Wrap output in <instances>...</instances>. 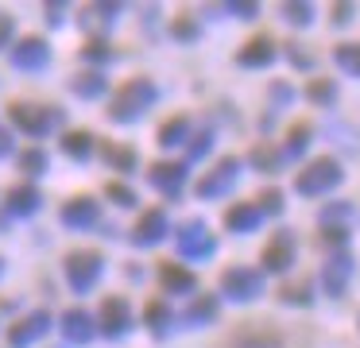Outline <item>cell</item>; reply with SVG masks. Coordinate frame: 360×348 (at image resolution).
<instances>
[{"label": "cell", "instance_id": "cell-1", "mask_svg": "<svg viewBox=\"0 0 360 348\" xmlns=\"http://www.w3.org/2000/svg\"><path fill=\"white\" fill-rule=\"evenodd\" d=\"M155 85L148 82V77H136V82H124L117 89V97H112V105H109V116L112 120H120V124H128V120H136L140 112H148L151 105H155Z\"/></svg>", "mask_w": 360, "mask_h": 348}, {"label": "cell", "instance_id": "cell-2", "mask_svg": "<svg viewBox=\"0 0 360 348\" xmlns=\"http://www.w3.org/2000/svg\"><path fill=\"white\" fill-rule=\"evenodd\" d=\"M341 162L333 159V155H326V159H314L302 167V174L295 178V190L302 193V198H318V193L333 190V186H341Z\"/></svg>", "mask_w": 360, "mask_h": 348}, {"label": "cell", "instance_id": "cell-3", "mask_svg": "<svg viewBox=\"0 0 360 348\" xmlns=\"http://www.w3.org/2000/svg\"><path fill=\"white\" fill-rule=\"evenodd\" d=\"M221 294L229 302H252L264 294V271L256 267H229L221 275Z\"/></svg>", "mask_w": 360, "mask_h": 348}, {"label": "cell", "instance_id": "cell-4", "mask_svg": "<svg viewBox=\"0 0 360 348\" xmlns=\"http://www.w3.org/2000/svg\"><path fill=\"white\" fill-rule=\"evenodd\" d=\"M174 244H179L182 259H210V255L217 252V240H213V232L205 221H186L179 228V236H174Z\"/></svg>", "mask_w": 360, "mask_h": 348}, {"label": "cell", "instance_id": "cell-5", "mask_svg": "<svg viewBox=\"0 0 360 348\" xmlns=\"http://www.w3.org/2000/svg\"><path fill=\"white\" fill-rule=\"evenodd\" d=\"M101 267H105L101 252H70L66 255V278H70V286L78 294L94 290L97 278H101Z\"/></svg>", "mask_w": 360, "mask_h": 348}, {"label": "cell", "instance_id": "cell-6", "mask_svg": "<svg viewBox=\"0 0 360 348\" xmlns=\"http://www.w3.org/2000/svg\"><path fill=\"white\" fill-rule=\"evenodd\" d=\"M63 120L58 108H35V105H12V124L24 128L27 136H47L55 124Z\"/></svg>", "mask_w": 360, "mask_h": 348}, {"label": "cell", "instance_id": "cell-7", "mask_svg": "<svg viewBox=\"0 0 360 348\" xmlns=\"http://www.w3.org/2000/svg\"><path fill=\"white\" fill-rule=\"evenodd\" d=\"M236 178H240V159L229 155V159H221L217 167L198 182V198H221V193H229L236 186Z\"/></svg>", "mask_w": 360, "mask_h": 348}, {"label": "cell", "instance_id": "cell-8", "mask_svg": "<svg viewBox=\"0 0 360 348\" xmlns=\"http://www.w3.org/2000/svg\"><path fill=\"white\" fill-rule=\"evenodd\" d=\"M290 263H295V232H275L271 244L264 247V267L271 275H283Z\"/></svg>", "mask_w": 360, "mask_h": 348}, {"label": "cell", "instance_id": "cell-9", "mask_svg": "<svg viewBox=\"0 0 360 348\" xmlns=\"http://www.w3.org/2000/svg\"><path fill=\"white\" fill-rule=\"evenodd\" d=\"M349 278H352V255L337 252L333 259L326 263V271H321V286L329 290V298H341V294L349 290Z\"/></svg>", "mask_w": 360, "mask_h": 348}, {"label": "cell", "instance_id": "cell-10", "mask_svg": "<svg viewBox=\"0 0 360 348\" xmlns=\"http://www.w3.org/2000/svg\"><path fill=\"white\" fill-rule=\"evenodd\" d=\"M132 329V306L124 298H105L101 306V333L105 337H124Z\"/></svg>", "mask_w": 360, "mask_h": 348}, {"label": "cell", "instance_id": "cell-11", "mask_svg": "<svg viewBox=\"0 0 360 348\" xmlns=\"http://www.w3.org/2000/svg\"><path fill=\"white\" fill-rule=\"evenodd\" d=\"M271 62H275V43L267 35L248 39V43L236 51V66H244V70H264V66H271Z\"/></svg>", "mask_w": 360, "mask_h": 348}, {"label": "cell", "instance_id": "cell-12", "mask_svg": "<svg viewBox=\"0 0 360 348\" xmlns=\"http://www.w3.org/2000/svg\"><path fill=\"white\" fill-rule=\"evenodd\" d=\"M148 178H151V186H155V190L167 193V198H179L182 182H186V167H182V162H151Z\"/></svg>", "mask_w": 360, "mask_h": 348}, {"label": "cell", "instance_id": "cell-13", "mask_svg": "<svg viewBox=\"0 0 360 348\" xmlns=\"http://www.w3.org/2000/svg\"><path fill=\"white\" fill-rule=\"evenodd\" d=\"M51 329V314H27L24 321H16L12 325V333H8V344L12 348H27V344H35V340L43 337V333Z\"/></svg>", "mask_w": 360, "mask_h": 348}, {"label": "cell", "instance_id": "cell-14", "mask_svg": "<svg viewBox=\"0 0 360 348\" xmlns=\"http://www.w3.org/2000/svg\"><path fill=\"white\" fill-rule=\"evenodd\" d=\"M12 62H16V70H43L51 62V51H47V43H43V39L27 35L24 43H16Z\"/></svg>", "mask_w": 360, "mask_h": 348}, {"label": "cell", "instance_id": "cell-15", "mask_svg": "<svg viewBox=\"0 0 360 348\" xmlns=\"http://www.w3.org/2000/svg\"><path fill=\"white\" fill-rule=\"evenodd\" d=\"M97 217H101V209H97L94 198H74L63 205V224L66 228H89V224H97Z\"/></svg>", "mask_w": 360, "mask_h": 348}, {"label": "cell", "instance_id": "cell-16", "mask_svg": "<svg viewBox=\"0 0 360 348\" xmlns=\"http://www.w3.org/2000/svg\"><path fill=\"white\" fill-rule=\"evenodd\" d=\"M167 236V213L163 209H148V213L140 217V224H136V244L148 247V244H159V240Z\"/></svg>", "mask_w": 360, "mask_h": 348}, {"label": "cell", "instance_id": "cell-17", "mask_svg": "<svg viewBox=\"0 0 360 348\" xmlns=\"http://www.w3.org/2000/svg\"><path fill=\"white\" fill-rule=\"evenodd\" d=\"M63 333H66V340H74V344H89V340H94V321H89L86 309H66L63 314Z\"/></svg>", "mask_w": 360, "mask_h": 348}, {"label": "cell", "instance_id": "cell-18", "mask_svg": "<svg viewBox=\"0 0 360 348\" xmlns=\"http://www.w3.org/2000/svg\"><path fill=\"white\" fill-rule=\"evenodd\" d=\"M259 217H264V213H259V205H248V201H240V205H233V209L225 213V224H229L233 232H256Z\"/></svg>", "mask_w": 360, "mask_h": 348}, {"label": "cell", "instance_id": "cell-19", "mask_svg": "<svg viewBox=\"0 0 360 348\" xmlns=\"http://www.w3.org/2000/svg\"><path fill=\"white\" fill-rule=\"evenodd\" d=\"M233 348H279V337L264 325H252V329H240L233 337Z\"/></svg>", "mask_w": 360, "mask_h": 348}, {"label": "cell", "instance_id": "cell-20", "mask_svg": "<svg viewBox=\"0 0 360 348\" xmlns=\"http://www.w3.org/2000/svg\"><path fill=\"white\" fill-rule=\"evenodd\" d=\"M39 205H43V198H39V190H35V186H16V190L8 193V209L16 217H32Z\"/></svg>", "mask_w": 360, "mask_h": 348}, {"label": "cell", "instance_id": "cell-21", "mask_svg": "<svg viewBox=\"0 0 360 348\" xmlns=\"http://www.w3.org/2000/svg\"><path fill=\"white\" fill-rule=\"evenodd\" d=\"M159 275H163V286L171 294H186L194 290V275L186 267H174V263H159Z\"/></svg>", "mask_w": 360, "mask_h": 348}, {"label": "cell", "instance_id": "cell-22", "mask_svg": "<svg viewBox=\"0 0 360 348\" xmlns=\"http://www.w3.org/2000/svg\"><path fill=\"white\" fill-rule=\"evenodd\" d=\"M117 20V4H89L82 8V27H112Z\"/></svg>", "mask_w": 360, "mask_h": 348}, {"label": "cell", "instance_id": "cell-23", "mask_svg": "<svg viewBox=\"0 0 360 348\" xmlns=\"http://www.w3.org/2000/svg\"><path fill=\"white\" fill-rule=\"evenodd\" d=\"M186 136H190V116H174V120H167L159 128V143L163 147H179Z\"/></svg>", "mask_w": 360, "mask_h": 348}, {"label": "cell", "instance_id": "cell-24", "mask_svg": "<svg viewBox=\"0 0 360 348\" xmlns=\"http://www.w3.org/2000/svg\"><path fill=\"white\" fill-rule=\"evenodd\" d=\"M70 89L78 93V97H86V101H97L105 89H109V85H105L101 74H78V77L70 82Z\"/></svg>", "mask_w": 360, "mask_h": 348}, {"label": "cell", "instance_id": "cell-25", "mask_svg": "<svg viewBox=\"0 0 360 348\" xmlns=\"http://www.w3.org/2000/svg\"><path fill=\"white\" fill-rule=\"evenodd\" d=\"M63 151L70 155V159H89V151H94V136H89V131H66Z\"/></svg>", "mask_w": 360, "mask_h": 348}, {"label": "cell", "instance_id": "cell-26", "mask_svg": "<svg viewBox=\"0 0 360 348\" xmlns=\"http://www.w3.org/2000/svg\"><path fill=\"white\" fill-rule=\"evenodd\" d=\"M333 62L345 70V74L360 77V43H341V46H333Z\"/></svg>", "mask_w": 360, "mask_h": 348}, {"label": "cell", "instance_id": "cell-27", "mask_svg": "<svg viewBox=\"0 0 360 348\" xmlns=\"http://www.w3.org/2000/svg\"><path fill=\"white\" fill-rule=\"evenodd\" d=\"M213 317H217V298H210V294H205V298H198L194 306L186 309V317H182V321H186V325H210Z\"/></svg>", "mask_w": 360, "mask_h": 348}, {"label": "cell", "instance_id": "cell-28", "mask_svg": "<svg viewBox=\"0 0 360 348\" xmlns=\"http://www.w3.org/2000/svg\"><path fill=\"white\" fill-rule=\"evenodd\" d=\"M143 321L151 325V329L159 333V337H163L167 329H171V321H174V314H171V306H167V302H151L148 309H143Z\"/></svg>", "mask_w": 360, "mask_h": 348}, {"label": "cell", "instance_id": "cell-29", "mask_svg": "<svg viewBox=\"0 0 360 348\" xmlns=\"http://www.w3.org/2000/svg\"><path fill=\"white\" fill-rule=\"evenodd\" d=\"M279 12H283V20L295 23V27H306V23H314V4H306V0H287Z\"/></svg>", "mask_w": 360, "mask_h": 348}, {"label": "cell", "instance_id": "cell-30", "mask_svg": "<svg viewBox=\"0 0 360 348\" xmlns=\"http://www.w3.org/2000/svg\"><path fill=\"white\" fill-rule=\"evenodd\" d=\"M279 298L283 302H290V306H310V278H295V283H287L279 290Z\"/></svg>", "mask_w": 360, "mask_h": 348}, {"label": "cell", "instance_id": "cell-31", "mask_svg": "<svg viewBox=\"0 0 360 348\" xmlns=\"http://www.w3.org/2000/svg\"><path fill=\"white\" fill-rule=\"evenodd\" d=\"M310 136H314L310 124H295V128H290V136H287V151H283V155H290V159H295V155H302L306 147H310Z\"/></svg>", "mask_w": 360, "mask_h": 348}, {"label": "cell", "instance_id": "cell-32", "mask_svg": "<svg viewBox=\"0 0 360 348\" xmlns=\"http://www.w3.org/2000/svg\"><path fill=\"white\" fill-rule=\"evenodd\" d=\"M352 217V201H333V205L321 209V224H333V228H345V221Z\"/></svg>", "mask_w": 360, "mask_h": 348}, {"label": "cell", "instance_id": "cell-33", "mask_svg": "<svg viewBox=\"0 0 360 348\" xmlns=\"http://www.w3.org/2000/svg\"><path fill=\"white\" fill-rule=\"evenodd\" d=\"M252 162H256L259 170H275L283 162V151H275L271 143H256V151H252Z\"/></svg>", "mask_w": 360, "mask_h": 348}, {"label": "cell", "instance_id": "cell-34", "mask_svg": "<svg viewBox=\"0 0 360 348\" xmlns=\"http://www.w3.org/2000/svg\"><path fill=\"white\" fill-rule=\"evenodd\" d=\"M306 97H310L314 105H333V101H337V85L333 82H310V85H306Z\"/></svg>", "mask_w": 360, "mask_h": 348}, {"label": "cell", "instance_id": "cell-35", "mask_svg": "<svg viewBox=\"0 0 360 348\" xmlns=\"http://www.w3.org/2000/svg\"><path fill=\"white\" fill-rule=\"evenodd\" d=\"M20 170H24V174H43V170H47V151H39V147L24 151L20 155Z\"/></svg>", "mask_w": 360, "mask_h": 348}, {"label": "cell", "instance_id": "cell-36", "mask_svg": "<svg viewBox=\"0 0 360 348\" xmlns=\"http://www.w3.org/2000/svg\"><path fill=\"white\" fill-rule=\"evenodd\" d=\"M105 159H109L117 170H132L136 167V155L128 151V147H105Z\"/></svg>", "mask_w": 360, "mask_h": 348}, {"label": "cell", "instance_id": "cell-37", "mask_svg": "<svg viewBox=\"0 0 360 348\" xmlns=\"http://www.w3.org/2000/svg\"><path fill=\"white\" fill-rule=\"evenodd\" d=\"M82 54H86L89 62H109L112 58V46L105 43V39H89V43L82 46Z\"/></svg>", "mask_w": 360, "mask_h": 348}, {"label": "cell", "instance_id": "cell-38", "mask_svg": "<svg viewBox=\"0 0 360 348\" xmlns=\"http://www.w3.org/2000/svg\"><path fill=\"white\" fill-rule=\"evenodd\" d=\"M221 12L240 15V20H256V12H259V8L252 4V0H233V4H221Z\"/></svg>", "mask_w": 360, "mask_h": 348}, {"label": "cell", "instance_id": "cell-39", "mask_svg": "<svg viewBox=\"0 0 360 348\" xmlns=\"http://www.w3.org/2000/svg\"><path fill=\"white\" fill-rule=\"evenodd\" d=\"M259 213H283V190H264V198H259Z\"/></svg>", "mask_w": 360, "mask_h": 348}, {"label": "cell", "instance_id": "cell-40", "mask_svg": "<svg viewBox=\"0 0 360 348\" xmlns=\"http://www.w3.org/2000/svg\"><path fill=\"white\" fill-rule=\"evenodd\" d=\"M210 147H213V131L205 128V131H198L194 143H190V159H202V155L210 151Z\"/></svg>", "mask_w": 360, "mask_h": 348}, {"label": "cell", "instance_id": "cell-41", "mask_svg": "<svg viewBox=\"0 0 360 348\" xmlns=\"http://www.w3.org/2000/svg\"><path fill=\"white\" fill-rule=\"evenodd\" d=\"M109 198L117 201V205H136V193L128 190L124 182H109Z\"/></svg>", "mask_w": 360, "mask_h": 348}, {"label": "cell", "instance_id": "cell-42", "mask_svg": "<svg viewBox=\"0 0 360 348\" xmlns=\"http://www.w3.org/2000/svg\"><path fill=\"white\" fill-rule=\"evenodd\" d=\"M174 35H179V39H198L194 15H179V20H174Z\"/></svg>", "mask_w": 360, "mask_h": 348}, {"label": "cell", "instance_id": "cell-43", "mask_svg": "<svg viewBox=\"0 0 360 348\" xmlns=\"http://www.w3.org/2000/svg\"><path fill=\"white\" fill-rule=\"evenodd\" d=\"M287 58H290V66H295V70H314V54H306L302 51V46H287Z\"/></svg>", "mask_w": 360, "mask_h": 348}, {"label": "cell", "instance_id": "cell-44", "mask_svg": "<svg viewBox=\"0 0 360 348\" xmlns=\"http://www.w3.org/2000/svg\"><path fill=\"white\" fill-rule=\"evenodd\" d=\"M352 15H356V4H333V23H337V27L352 23Z\"/></svg>", "mask_w": 360, "mask_h": 348}, {"label": "cell", "instance_id": "cell-45", "mask_svg": "<svg viewBox=\"0 0 360 348\" xmlns=\"http://www.w3.org/2000/svg\"><path fill=\"white\" fill-rule=\"evenodd\" d=\"M8 39H12V20L0 15V46H8Z\"/></svg>", "mask_w": 360, "mask_h": 348}, {"label": "cell", "instance_id": "cell-46", "mask_svg": "<svg viewBox=\"0 0 360 348\" xmlns=\"http://www.w3.org/2000/svg\"><path fill=\"white\" fill-rule=\"evenodd\" d=\"M271 101H275V105H287V101H290V89H287V85H275V89H271Z\"/></svg>", "mask_w": 360, "mask_h": 348}, {"label": "cell", "instance_id": "cell-47", "mask_svg": "<svg viewBox=\"0 0 360 348\" xmlns=\"http://www.w3.org/2000/svg\"><path fill=\"white\" fill-rule=\"evenodd\" d=\"M345 236H349L345 228H326V240H329V244H345Z\"/></svg>", "mask_w": 360, "mask_h": 348}, {"label": "cell", "instance_id": "cell-48", "mask_svg": "<svg viewBox=\"0 0 360 348\" xmlns=\"http://www.w3.org/2000/svg\"><path fill=\"white\" fill-rule=\"evenodd\" d=\"M12 151V136H8V131H4V128H0V159H4V155H8Z\"/></svg>", "mask_w": 360, "mask_h": 348}, {"label": "cell", "instance_id": "cell-49", "mask_svg": "<svg viewBox=\"0 0 360 348\" xmlns=\"http://www.w3.org/2000/svg\"><path fill=\"white\" fill-rule=\"evenodd\" d=\"M47 20H51V23H63V4H51V8H47Z\"/></svg>", "mask_w": 360, "mask_h": 348}, {"label": "cell", "instance_id": "cell-50", "mask_svg": "<svg viewBox=\"0 0 360 348\" xmlns=\"http://www.w3.org/2000/svg\"><path fill=\"white\" fill-rule=\"evenodd\" d=\"M0 271H4V259H0Z\"/></svg>", "mask_w": 360, "mask_h": 348}]
</instances>
